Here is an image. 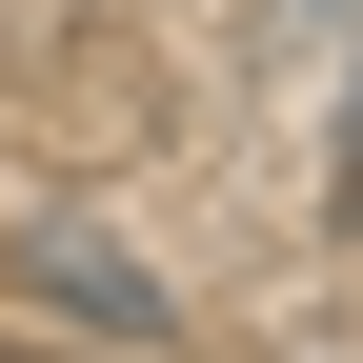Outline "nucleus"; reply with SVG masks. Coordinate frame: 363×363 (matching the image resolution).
Segmentation results:
<instances>
[{
  "instance_id": "nucleus-2",
  "label": "nucleus",
  "mask_w": 363,
  "mask_h": 363,
  "mask_svg": "<svg viewBox=\"0 0 363 363\" xmlns=\"http://www.w3.org/2000/svg\"><path fill=\"white\" fill-rule=\"evenodd\" d=\"M343 121H363V101H343Z\"/></svg>"
},
{
  "instance_id": "nucleus-1",
  "label": "nucleus",
  "mask_w": 363,
  "mask_h": 363,
  "mask_svg": "<svg viewBox=\"0 0 363 363\" xmlns=\"http://www.w3.org/2000/svg\"><path fill=\"white\" fill-rule=\"evenodd\" d=\"M303 21H363V0H303Z\"/></svg>"
}]
</instances>
